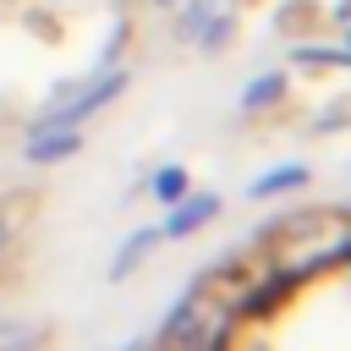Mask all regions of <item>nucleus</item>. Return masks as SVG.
<instances>
[{
    "label": "nucleus",
    "mask_w": 351,
    "mask_h": 351,
    "mask_svg": "<svg viewBox=\"0 0 351 351\" xmlns=\"http://www.w3.org/2000/svg\"><path fill=\"white\" fill-rule=\"evenodd\" d=\"M121 88H126V71H110V77H93V82L82 88V93H71V99H66L60 110H49L38 132H60V126H77V121H82V115H93L99 104H110V99H115Z\"/></svg>",
    "instance_id": "obj_4"
},
{
    "label": "nucleus",
    "mask_w": 351,
    "mask_h": 351,
    "mask_svg": "<svg viewBox=\"0 0 351 351\" xmlns=\"http://www.w3.org/2000/svg\"><path fill=\"white\" fill-rule=\"evenodd\" d=\"M280 88H285V82H280L274 71H269V77H258V82H252V88L241 93V110H258L263 99H280Z\"/></svg>",
    "instance_id": "obj_11"
},
{
    "label": "nucleus",
    "mask_w": 351,
    "mask_h": 351,
    "mask_svg": "<svg viewBox=\"0 0 351 351\" xmlns=\"http://www.w3.org/2000/svg\"><path fill=\"white\" fill-rule=\"evenodd\" d=\"M296 186H307V165H280L252 181V197H274V192H296Z\"/></svg>",
    "instance_id": "obj_7"
},
{
    "label": "nucleus",
    "mask_w": 351,
    "mask_h": 351,
    "mask_svg": "<svg viewBox=\"0 0 351 351\" xmlns=\"http://www.w3.org/2000/svg\"><path fill=\"white\" fill-rule=\"evenodd\" d=\"M159 5H176V0H159Z\"/></svg>",
    "instance_id": "obj_14"
},
{
    "label": "nucleus",
    "mask_w": 351,
    "mask_h": 351,
    "mask_svg": "<svg viewBox=\"0 0 351 351\" xmlns=\"http://www.w3.org/2000/svg\"><path fill=\"white\" fill-rule=\"evenodd\" d=\"M82 148V137L71 132V126H60V132H38L33 143H27V159L33 165H55V159H71Z\"/></svg>",
    "instance_id": "obj_6"
},
{
    "label": "nucleus",
    "mask_w": 351,
    "mask_h": 351,
    "mask_svg": "<svg viewBox=\"0 0 351 351\" xmlns=\"http://www.w3.org/2000/svg\"><path fill=\"white\" fill-rule=\"evenodd\" d=\"M154 241H159V230H137V236H126V241H121V252H115V269H110V274H115V280H121V274H132V263H137V258H148V247H154Z\"/></svg>",
    "instance_id": "obj_9"
},
{
    "label": "nucleus",
    "mask_w": 351,
    "mask_h": 351,
    "mask_svg": "<svg viewBox=\"0 0 351 351\" xmlns=\"http://www.w3.org/2000/svg\"><path fill=\"white\" fill-rule=\"evenodd\" d=\"M346 236H351V214L346 208H296V214H285L280 225H269L258 236V252L302 285V280H313V274L340 263Z\"/></svg>",
    "instance_id": "obj_1"
},
{
    "label": "nucleus",
    "mask_w": 351,
    "mask_h": 351,
    "mask_svg": "<svg viewBox=\"0 0 351 351\" xmlns=\"http://www.w3.org/2000/svg\"><path fill=\"white\" fill-rule=\"evenodd\" d=\"M11 247V219H5V208H0V252Z\"/></svg>",
    "instance_id": "obj_12"
},
{
    "label": "nucleus",
    "mask_w": 351,
    "mask_h": 351,
    "mask_svg": "<svg viewBox=\"0 0 351 351\" xmlns=\"http://www.w3.org/2000/svg\"><path fill=\"white\" fill-rule=\"evenodd\" d=\"M44 329L27 318H0V351H38Z\"/></svg>",
    "instance_id": "obj_8"
},
{
    "label": "nucleus",
    "mask_w": 351,
    "mask_h": 351,
    "mask_svg": "<svg viewBox=\"0 0 351 351\" xmlns=\"http://www.w3.org/2000/svg\"><path fill=\"white\" fill-rule=\"evenodd\" d=\"M236 324H241V318H236L208 285H192V291L170 307V318H165V329H159L154 346H176V351H219L225 335H230Z\"/></svg>",
    "instance_id": "obj_3"
},
{
    "label": "nucleus",
    "mask_w": 351,
    "mask_h": 351,
    "mask_svg": "<svg viewBox=\"0 0 351 351\" xmlns=\"http://www.w3.org/2000/svg\"><path fill=\"white\" fill-rule=\"evenodd\" d=\"M214 214H219V197H214V192L176 197V203H170V219L159 225V236H192V230H203Z\"/></svg>",
    "instance_id": "obj_5"
},
{
    "label": "nucleus",
    "mask_w": 351,
    "mask_h": 351,
    "mask_svg": "<svg viewBox=\"0 0 351 351\" xmlns=\"http://www.w3.org/2000/svg\"><path fill=\"white\" fill-rule=\"evenodd\" d=\"M121 351H148V346H121Z\"/></svg>",
    "instance_id": "obj_13"
},
{
    "label": "nucleus",
    "mask_w": 351,
    "mask_h": 351,
    "mask_svg": "<svg viewBox=\"0 0 351 351\" xmlns=\"http://www.w3.org/2000/svg\"><path fill=\"white\" fill-rule=\"evenodd\" d=\"M203 285H208L236 318H269V313H280L285 296L296 291V280H291L285 269H274L263 252H236V258H225Z\"/></svg>",
    "instance_id": "obj_2"
},
{
    "label": "nucleus",
    "mask_w": 351,
    "mask_h": 351,
    "mask_svg": "<svg viewBox=\"0 0 351 351\" xmlns=\"http://www.w3.org/2000/svg\"><path fill=\"white\" fill-rule=\"evenodd\" d=\"M154 197H159V203L186 197V170H176V165H170V170H159V176H154Z\"/></svg>",
    "instance_id": "obj_10"
}]
</instances>
